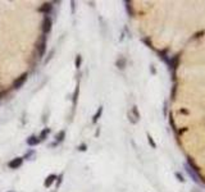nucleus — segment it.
I'll use <instances>...</instances> for the list:
<instances>
[{
    "mask_svg": "<svg viewBox=\"0 0 205 192\" xmlns=\"http://www.w3.org/2000/svg\"><path fill=\"white\" fill-rule=\"evenodd\" d=\"M64 138H65V131H61L59 133H56V136H55L56 144H59V142H63V141H64Z\"/></svg>",
    "mask_w": 205,
    "mask_h": 192,
    "instance_id": "obj_8",
    "label": "nucleus"
},
{
    "mask_svg": "<svg viewBox=\"0 0 205 192\" xmlns=\"http://www.w3.org/2000/svg\"><path fill=\"white\" fill-rule=\"evenodd\" d=\"M77 149H78L80 151H86V150H87V145L86 144H82V145H80Z\"/></svg>",
    "mask_w": 205,
    "mask_h": 192,
    "instance_id": "obj_13",
    "label": "nucleus"
},
{
    "mask_svg": "<svg viewBox=\"0 0 205 192\" xmlns=\"http://www.w3.org/2000/svg\"><path fill=\"white\" fill-rule=\"evenodd\" d=\"M51 24H53V21L49 16H46L44 18V22H42V33L44 35H48L49 32L51 31Z\"/></svg>",
    "mask_w": 205,
    "mask_h": 192,
    "instance_id": "obj_1",
    "label": "nucleus"
},
{
    "mask_svg": "<svg viewBox=\"0 0 205 192\" xmlns=\"http://www.w3.org/2000/svg\"><path fill=\"white\" fill-rule=\"evenodd\" d=\"M81 64H82V57H81V55H77V57H76V60H75L76 68L78 69V68L81 67Z\"/></svg>",
    "mask_w": 205,
    "mask_h": 192,
    "instance_id": "obj_12",
    "label": "nucleus"
},
{
    "mask_svg": "<svg viewBox=\"0 0 205 192\" xmlns=\"http://www.w3.org/2000/svg\"><path fill=\"white\" fill-rule=\"evenodd\" d=\"M78 92H80V87L77 86L76 90H75V94H73V108H75L76 104H77V97H78Z\"/></svg>",
    "mask_w": 205,
    "mask_h": 192,
    "instance_id": "obj_11",
    "label": "nucleus"
},
{
    "mask_svg": "<svg viewBox=\"0 0 205 192\" xmlns=\"http://www.w3.org/2000/svg\"><path fill=\"white\" fill-rule=\"evenodd\" d=\"M101 113H103V106L99 108L98 111H96V114L94 115V118H93V123H96V122L99 120V118L101 117Z\"/></svg>",
    "mask_w": 205,
    "mask_h": 192,
    "instance_id": "obj_10",
    "label": "nucleus"
},
{
    "mask_svg": "<svg viewBox=\"0 0 205 192\" xmlns=\"http://www.w3.org/2000/svg\"><path fill=\"white\" fill-rule=\"evenodd\" d=\"M22 164H23V158H14L12 159L10 162L8 163V166L10 169H18L19 166H22Z\"/></svg>",
    "mask_w": 205,
    "mask_h": 192,
    "instance_id": "obj_3",
    "label": "nucleus"
},
{
    "mask_svg": "<svg viewBox=\"0 0 205 192\" xmlns=\"http://www.w3.org/2000/svg\"><path fill=\"white\" fill-rule=\"evenodd\" d=\"M27 77H28V74L27 73H23L22 76L21 77H18V78L14 81V85H13V89H16V90H18V89H21L23 85H24V82L27 81Z\"/></svg>",
    "mask_w": 205,
    "mask_h": 192,
    "instance_id": "obj_2",
    "label": "nucleus"
},
{
    "mask_svg": "<svg viewBox=\"0 0 205 192\" xmlns=\"http://www.w3.org/2000/svg\"><path fill=\"white\" fill-rule=\"evenodd\" d=\"M32 155H33V151H30L28 154H26V155H24V158H23V159H30Z\"/></svg>",
    "mask_w": 205,
    "mask_h": 192,
    "instance_id": "obj_14",
    "label": "nucleus"
},
{
    "mask_svg": "<svg viewBox=\"0 0 205 192\" xmlns=\"http://www.w3.org/2000/svg\"><path fill=\"white\" fill-rule=\"evenodd\" d=\"M49 133H50V128H44V130L41 131L40 136H38V138H40V141H44L45 138L49 136Z\"/></svg>",
    "mask_w": 205,
    "mask_h": 192,
    "instance_id": "obj_9",
    "label": "nucleus"
},
{
    "mask_svg": "<svg viewBox=\"0 0 205 192\" xmlns=\"http://www.w3.org/2000/svg\"><path fill=\"white\" fill-rule=\"evenodd\" d=\"M51 9H53V5L50 4V3H45V4H42V6H40L37 10L40 13H45V14H49V13L51 12Z\"/></svg>",
    "mask_w": 205,
    "mask_h": 192,
    "instance_id": "obj_5",
    "label": "nucleus"
},
{
    "mask_svg": "<svg viewBox=\"0 0 205 192\" xmlns=\"http://www.w3.org/2000/svg\"><path fill=\"white\" fill-rule=\"evenodd\" d=\"M62 178H63V174H61V176H59V178H58L59 181H56V186H61V183H62Z\"/></svg>",
    "mask_w": 205,
    "mask_h": 192,
    "instance_id": "obj_15",
    "label": "nucleus"
},
{
    "mask_svg": "<svg viewBox=\"0 0 205 192\" xmlns=\"http://www.w3.org/2000/svg\"><path fill=\"white\" fill-rule=\"evenodd\" d=\"M45 50H46V36H45V35H44V36L41 37L40 45H38V54H40V58L44 57Z\"/></svg>",
    "mask_w": 205,
    "mask_h": 192,
    "instance_id": "obj_4",
    "label": "nucleus"
},
{
    "mask_svg": "<svg viewBox=\"0 0 205 192\" xmlns=\"http://www.w3.org/2000/svg\"><path fill=\"white\" fill-rule=\"evenodd\" d=\"M56 178H58V177H56L55 174H50V176H48L46 179H45V182H44V186L45 187H50L51 184L54 183V181L56 179Z\"/></svg>",
    "mask_w": 205,
    "mask_h": 192,
    "instance_id": "obj_7",
    "label": "nucleus"
},
{
    "mask_svg": "<svg viewBox=\"0 0 205 192\" xmlns=\"http://www.w3.org/2000/svg\"><path fill=\"white\" fill-rule=\"evenodd\" d=\"M40 138L37 137V136H31V137H28L27 140H26V144L28 145V146H36V145H38L40 144Z\"/></svg>",
    "mask_w": 205,
    "mask_h": 192,
    "instance_id": "obj_6",
    "label": "nucleus"
}]
</instances>
